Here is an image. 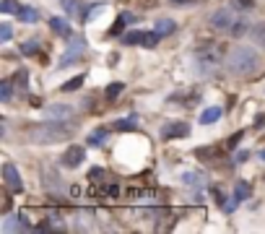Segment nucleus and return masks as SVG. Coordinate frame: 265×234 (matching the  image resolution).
Here are the masks:
<instances>
[{"label": "nucleus", "instance_id": "1", "mask_svg": "<svg viewBox=\"0 0 265 234\" xmlns=\"http://www.w3.org/2000/svg\"><path fill=\"white\" fill-rule=\"evenodd\" d=\"M226 68L237 76H252L260 68V57L255 50L250 47H234V50L226 55Z\"/></svg>", "mask_w": 265, "mask_h": 234}, {"label": "nucleus", "instance_id": "23", "mask_svg": "<svg viewBox=\"0 0 265 234\" xmlns=\"http://www.w3.org/2000/svg\"><path fill=\"white\" fill-rule=\"evenodd\" d=\"M182 182H185V185H190V187L203 185V180H201V174H197V172H182Z\"/></svg>", "mask_w": 265, "mask_h": 234}, {"label": "nucleus", "instance_id": "13", "mask_svg": "<svg viewBox=\"0 0 265 234\" xmlns=\"http://www.w3.org/2000/svg\"><path fill=\"white\" fill-rule=\"evenodd\" d=\"M18 18L21 21H26V23H37L39 21V13H37V8H31V6H18Z\"/></svg>", "mask_w": 265, "mask_h": 234}, {"label": "nucleus", "instance_id": "9", "mask_svg": "<svg viewBox=\"0 0 265 234\" xmlns=\"http://www.w3.org/2000/svg\"><path fill=\"white\" fill-rule=\"evenodd\" d=\"M42 180H44V187H47L50 193H62L65 185L57 180V172L52 167H42Z\"/></svg>", "mask_w": 265, "mask_h": 234}, {"label": "nucleus", "instance_id": "24", "mask_svg": "<svg viewBox=\"0 0 265 234\" xmlns=\"http://www.w3.org/2000/svg\"><path fill=\"white\" fill-rule=\"evenodd\" d=\"M11 91H13V83L6 78L3 83H0V102H11V97H13Z\"/></svg>", "mask_w": 265, "mask_h": 234}, {"label": "nucleus", "instance_id": "17", "mask_svg": "<svg viewBox=\"0 0 265 234\" xmlns=\"http://www.w3.org/2000/svg\"><path fill=\"white\" fill-rule=\"evenodd\" d=\"M250 198V185L247 182H237V187H234V200H247Z\"/></svg>", "mask_w": 265, "mask_h": 234}, {"label": "nucleus", "instance_id": "22", "mask_svg": "<svg viewBox=\"0 0 265 234\" xmlns=\"http://www.w3.org/2000/svg\"><path fill=\"white\" fill-rule=\"evenodd\" d=\"M143 34H146V32H127V34L122 37V42H125L127 47H132V44H141V42H143Z\"/></svg>", "mask_w": 265, "mask_h": 234}, {"label": "nucleus", "instance_id": "8", "mask_svg": "<svg viewBox=\"0 0 265 234\" xmlns=\"http://www.w3.org/2000/svg\"><path fill=\"white\" fill-rule=\"evenodd\" d=\"M83 146H71L68 151L62 154V167L65 169H76V167H81V161H83Z\"/></svg>", "mask_w": 265, "mask_h": 234}, {"label": "nucleus", "instance_id": "3", "mask_svg": "<svg viewBox=\"0 0 265 234\" xmlns=\"http://www.w3.org/2000/svg\"><path fill=\"white\" fill-rule=\"evenodd\" d=\"M195 60H197V68H201L203 76H216L224 55H221V50L216 44H208V47H201V50L195 52Z\"/></svg>", "mask_w": 265, "mask_h": 234}, {"label": "nucleus", "instance_id": "6", "mask_svg": "<svg viewBox=\"0 0 265 234\" xmlns=\"http://www.w3.org/2000/svg\"><path fill=\"white\" fill-rule=\"evenodd\" d=\"M3 182H6L8 190H13V193H21V190H24V182H21L18 169L13 167V164H3Z\"/></svg>", "mask_w": 265, "mask_h": 234}, {"label": "nucleus", "instance_id": "12", "mask_svg": "<svg viewBox=\"0 0 265 234\" xmlns=\"http://www.w3.org/2000/svg\"><path fill=\"white\" fill-rule=\"evenodd\" d=\"M50 26H52L55 34H60V37H65V39L73 37V34H71V23L65 21V18H50Z\"/></svg>", "mask_w": 265, "mask_h": 234}, {"label": "nucleus", "instance_id": "14", "mask_svg": "<svg viewBox=\"0 0 265 234\" xmlns=\"http://www.w3.org/2000/svg\"><path fill=\"white\" fill-rule=\"evenodd\" d=\"M221 107H208L203 114H201V125H213V123H218V117H221Z\"/></svg>", "mask_w": 265, "mask_h": 234}, {"label": "nucleus", "instance_id": "7", "mask_svg": "<svg viewBox=\"0 0 265 234\" xmlns=\"http://www.w3.org/2000/svg\"><path fill=\"white\" fill-rule=\"evenodd\" d=\"M185 135H190V125L180 120H169L161 128V138H185Z\"/></svg>", "mask_w": 265, "mask_h": 234}, {"label": "nucleus", "instance_id": "11", "mask_svg": "<svg viewBox=\"0 0 265 234\" xmlns=\"http://www.w3.org/2000/svg\"><path fill=\"white\" fill-rule=\"evenodd\" d=\"M250 18L245 16V13H242L239 18H237V23H234V26H231V32H229V37H234V39H239V37H245V34H250Z\"/></svg>", "mask_w": 265, "mask_h": 234}, {"label": "nucleus", "instance_id": "15", "mask_svg": "<svg viewBox=\"0 0 265 234\" xmlns=\"http://www.w3.org/2000/svg\"><path fill=\"white\" fill-rule=\"evenodd\" d=\"M174 26H177V23H174L172 18H159V21H156V26H153V29H156L161 37H167V34H172V32H174Z\"/></svg>", "mask_w": 265, "mask_h": 234}, {"label": "nucleus", "instance_id": "26", "mask_svg": "<svg viewBox=\"0 0 265 234\" xmlns=\"http://www.w3.org/2000/svg\"><path fill=\"white\" fill-rule=\"evenodd\" d=\"M37 52H39V42H37V39L21 44V55H37Z\"/></svg>", "mask_w": 265, "mask_h": 234}, {"label": "nucleus", "instance_id": "25", "mask_svg": "<svg viewBox=\"0 0 265 234\" xmlns=\"http://www.w3.org/2000/svg\"><path fill=\"white\" fill-rule=\"evenodd\" d=\"M159 39H161V34L153 29V32H146V34H143V42H141V44H143V47H156Z\"/></svg>", "mask_w": 265, "mask_h": 234}, {"label": "nucleus", "instance_id": "35", "mask_svg": "<svg viewBox=\"0 0 265 234\" xmlns=\"http://www.w3.org/2000/svg\"><path fill=\"white\" fill-rule=\"evenodd\" d=\"M260 159H262V161H265V149H262V151H260Z\"/></svg>", "mask_w": 265, "mask_h": 234}, {"label": "nucleus", "instance_id": "34", "mask_svg": "<svg viewBox=\"0 0 265 234\" xmlns=\"http://www.w3.org/2000/svg\"><path fill=\"white\" fill-rule=\"evenodd\" d=\"M62 8L68 11V13H73V8H76V0H65V3H62Z\"/></svg>", "mask_w": 265, "mask_h": 234}, {"label": "nucleus", "instance_id": "21", "mask_svg": "<svg viewBox=\"0 0 265 234\" xmlns=\"http://www.w3.org/2000/svg\"><path fill=\"white\" fill-rule=\"evenodd\" d=\"M229 6L237 8V11H242V13H247V11H252L255 0H229Z\"/></svg>", "mask_w": 265, "mask_h": 234}, {"label": "nucleus", "instance_id": "10", "mask_svg": "<svg viewBox=\"0 0 265 234\" xmlns=\"http://www.w3.org/2000/svg\"><path fill=\"white\" fill-rule=\"evenodd\" d=\"M71 114H73L71 104H50L47 107V117H50V120H68Z\"/></svg>", "mask_w": 265, "mask_h": 234}, {"label": "nucleus", "instance_id": "18", "mask_svg": "<svg viewBox=\"0 0 265 234\" xmlns=\"http://www.w3.org/2000/svg\"><path fill=\"white\" fill-rule=\"evenodd\" d=\"M13 81H16L18 91H24V94H26V89H29V70H18Z\"/></svg>", "mask_w": 265, "mask_h": 234}, {"label": "nucleus", "instance_id": "33", "mask_svg": "<svg viewBox=\"0 0 265 234\" xmlns=\"http://www.w3.org/2000/svg\"><path fill=\"white\" fill-rule=\"evenodd\" d=\"M247 159H250V151H239V154H237V164L247 161Z\"/></svg>", "mask_w": 265, "mask_h": 234}, {"label": "nucleus", "instance_id": "32", "mask_svg": "<svg viewBox=\"0 0 265 234\" xmlns=\"http://www.w3.org/2000/svg\"><path fill=\"white\" fill-rule=\"evenodd\" d=\"M242 135H245V133H234V135L229 138V143H226V146H229V149H234V146L239 143V140H242Z\"/></svg>", "mask_w": 265, "mask_h": 234}, {"label": "nucleus", "instance_id": "20", "mask_svg": "<svg viewBox=\"0 0 265 234\" xmlns=\"http://www.w3.org/2000/svg\"><path fill=\"white\" fill-rule=\"evenodd\" d=\"M102 140H107V128H96L88 138V146H102Z\"/></svg>", "mask_w": 265, "mask_h": 234}, {"label": "nucleus", "instance_id": "30", "mask_svg": "<svg viewBox=\"0 0 265 234\" xmlns=\"http://www.w3.org/2000/svg\"><path fill=\"white\" fill-rule=\"evenodd\" d=\"M13 37V26L11 23H3V26H0V42H8Z\"/></svg>", "mask_w": 265, "mask_h": 234}, {"label": "nucleus", "instance_id": "28", "mask_svg": "<svg viewBox=\"0 0 265 234\" xmlns=\"http://www.w3.org/2000/svg\"><path fill=\"white\" fill-rule=\"evenodd\" d=\"M81 86H83V73L76 76V78H71L68 83H62V91H76V89H81Z\"/></svg>", "mask_w": 265, "mask_h": 234}, {"label": "nucleus", "instance_id": "5", "mask_svg": "<svg viewBox=\"0 0 265 234\" xmlns=\"http://www.w3.org/2000/svg\"><path fill=\"white\" fill-rule=\"evenodd\" d=\"M83 50H86V39L83 37H71V50H68V55L60 60V68H68V65L78 63L83 57Z\"/></svg>", "mask_w": 265, "mask_h": 234}, {"label": "nucleus", "instance_id": "29", "mask_svg": "<svg viewBox=\"0 0 265 234\" xmlns=\"http://www.w3.org/2000/svg\"><path fill=\"white\" fill-rule=\"evenodd\" d=\"M0 11H3V13H16L18 6L13 3V0H0Z\"/></svg>", "mask_w": 265, "mask_h": 234}, {"label": "nucleus", "instance_id": "19", "mask_svg": "<svg viewBox=\"0 0 265 234\" xmlns=\"http://www.w3.org/2000/svg\"><path fill=\"white\" fill-rule=\"evenodd\" d=\"M132 21H136V16H132V13H120L117 23L112 26V34H120V29H122V26H127V23H132Z\"/></svg>", "mask_w": 265, "mask_h": 234}, {"label": "nucleus", "instance_id": "2", "mask_svg": "<svg viewBox=\"0 0 265 234\" xmlns=\"http://www.w3.org/2000/svg\"><path fill=\"white\" fill-rule=\"evenodd\" d=\"M29 133H31V140H34V143H57V140L71 138L73 128H71V125H62V120H55V123L34 125Z\"/></svg>", "mask_w": 265, "mask_h": 234}, {"label": "nucleus", "instance_id": "31", "mask_svg": "<svg viewBox=\"0 0 265 234\" xmlns=\"http://www.w3.org/2000/svg\"><path fill=\"white\" fill-rule=\"evenodd\" d=\"M122 89H125L122 83H109V86H107V97H109V99H115Z\"/></svg>", "mask_w": 265, "mask_h": 234}, {"label": "nucleus", "instance_id": "27", "mask_svg": "<svg viewBox=\"0 0 265 234\" xmlns=\"http://www.w3.org/2000/svg\"><path fill=\"white\" fill-rule=\"evenodd\" d=\"M136 120H138V117H136V114H130L127 120H117L115 128H117V130H132V128H136Z\"/></svg>", "mask_w": 265, "mask_h": 234}, {"label": "nucleus", "instance_id": "16", "mask_svg": "<svg viewBox=\"0 0 265 234\" xmlns=\"http://www.w3.org/2000/svg\"><path fill=\"white\" fill-rule=\"evenodd\" d=\"M250 37H252L260 47H265V23H255V26L250 29Z\"/></svg>", "mask_w": 265, "mask_h": 234}, {"label": "nucleus", "instance_id": "4", "mask_svg": "<svg viewBox=\"0 0 265 234\" xmlns=\"http://www.w3.org/2000/svg\"><path fill=\"white\" fill-rule=\"evenodd\" d=\"M242 16V11H237V8H218V11H213L211 13V18H208V23H211V29H216V32H231V26L237 23V18Z\"/></svg>", "mask_w": 265, "mask_h": 234}]
</instances>
